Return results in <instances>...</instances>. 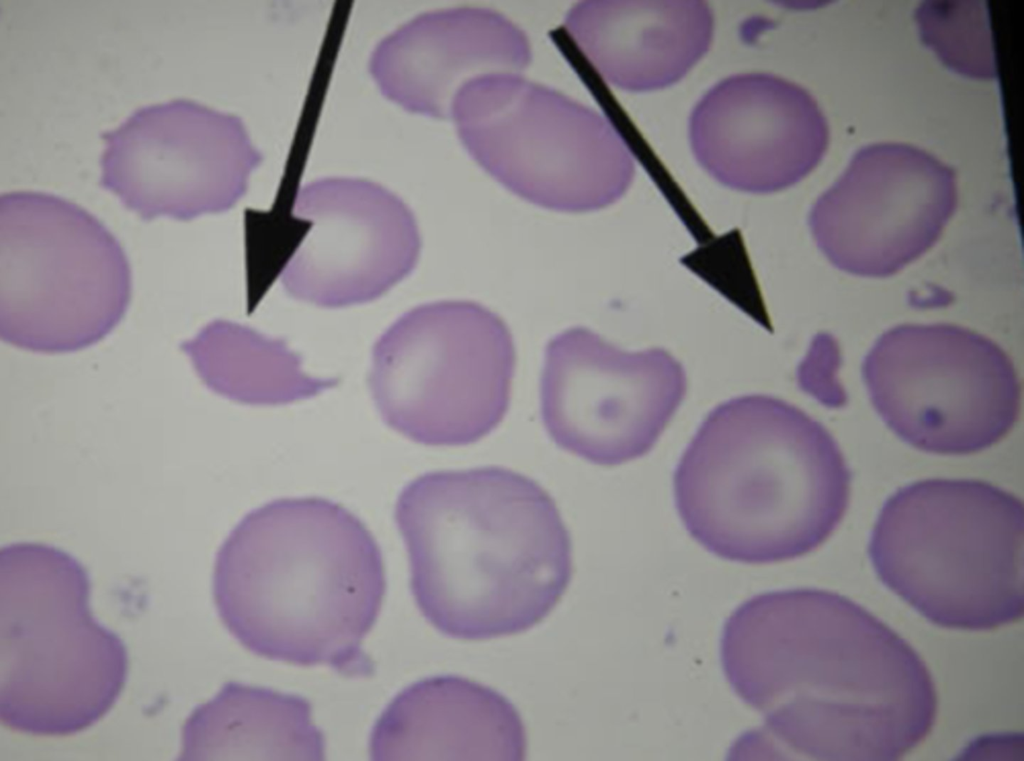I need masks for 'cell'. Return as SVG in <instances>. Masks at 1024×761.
<instances>
[{"instance_id": "obj_6", "label": "cell", "mask_w": 1024, "mask_h": 761, "mask_svg": "<svg viewBox=\"0 0 1024 761\" xmlns=\"http://www.w3.org/2000/svg\"><path fill=\"white\" fill-rule=\"evenodd\" d=\"M81 564L54 547L0 552V719L36 735H68L101 719L126 681L127 652L93 617Z\"/></svg>"}, {"instance_id": "obj_20", "label": "cell", "mask_w": 1024, "mask_h": 761, "mask_svg": "<svg viewBox=\"0 0 1024 761\" xmlns=\"http://www.w3.org/2000/svg\"><path fill=\"white\" fill-rule=\"evenodd\" d=\"M182 349L210 390L242 404H289L317 396L339 382L308 375L300 356L283 340L231 321L209 323Z\"/></svg>"}, {"instance_id": "obj_10", "label": "cell", "mask_w": 1024, "mask_h": 761, "mask_svg": "<svg viewBox=\"0 0 1024 761\" xmlns=\"http://www.w3.org/2000/svg\"><path fill=\"white\" fill-rule=\"evenodd\" d=\"M871 402L903 441L930 453L963 455L999 442L1020 413L1021 389L993 341L949 324L901 325L868 352Z\"/></svg>"}, {"instance_id": "obj_4", "label": "cell", "mask_w": 1024, "mask_h": 761, "mask_svg": "<svg viewBox=\"0 0 1024 761\" xmlns=\"http://www.w3.org/2000/svg\"><path fill=\"white\" fill-rule=\"evenodd\" d=\"M675 506L712 554L769 564L810 553L842 520L850 473L828 430L797 406L750 394L713 408L673 476Z\"/></svg>"}, {"instance_id": "obj_3", "label": "cell", "mask_w": 1024, "mask_h": 761, "mask_svg": "<svg viewBox=\"0 0 1024 761\" xmlns=\"http://www.w3.org/2000/svg\"><path fill=\"white\" fill-rule=\"evenodd\" d=\"M386 590L380 548L341 504L286 497L248 512L221 545L213 594L249 651L299 666L367 676L362 642Z\"/></svg>"}, {"instance_id": "obj_1", "label": "cell", "mask_w": 1024, "mask_h": 761, "mask_svg": "<svg viewBox=\"0 0 1024 761\" xmlns=\"http://www.w3.org/2000/svg\"><path fill=\"white\" fill-rule=\"evenodd\" d=\"M735 693L765 718L745 741L813 760H894L936 717L924 662L895 631L834 592L755 596L726 621L720 643Z\"/></svg>"}, {"instance_id": "obj_13", "label": "cell", "mask_w": 1024, "mask_h": 761, "mask_svg": "<svg viewBox=\"0 0 1024 761\" xmlns=\"http://www.w3.org/2000/svg\"><path fill=\"white\" fill-rule=\"evenodd\" d=\"M956 206L952 168L917 147L878 143L854 154L813 205L809 226L834 266L885 277L928 251Z\"/></svg>"}, {"instance_id": "obj_11", "label": "cell", "mask_w": 1024, "mask_h": 761, "mask_svg": "<svg viewBox=\"0 0 1024 761\" xmlns=\"http://www.w3.org/2000/svg\"><path fill=\"white\" fill-rule=\"evenodd\" d=\"M686 390L684 368L669 352L626 351L577 326L546 345L541 418L558 447L615 466L653 448Z\"/></svg>"}, {"instance_id": "obj_14", "label": "cell", "mask_w": 1024, "mask_h": 761, "mask_svg": "<svg viewBox=\"0 0 1024 761\" xmlns=\"http://www.w3.org/2000/svg\"><path fill=\"white\" fill-rule=\"evenodd\" d=\"M292 214L311 224L280 272L296 299L327 308L370 302L417 265L416 219L377 183L347 177L310 182L297 191Z\"/></svg>"}, {"instance_id": "obj_19", "label": "cell", "mask_w": 1024, "mask_h": 761, "mask_svg": "<svg viewBox=\"0 0 1024 761\" xmlns=\"http://www.w3.org/2000/svg\"><path fill=\"white\" fill-rule=\"evenodd\" d=\"M185 760H321L322 733L295 695L228 683L183 728Z\"/></svg>"}, {"instance_id": "obj_17", "label": "cell", "mask_w": 1024, "mask_h": 761, "mask_svg": "<svg viewBox=\"0 0 1024 761\" xmlns=\"http://www.w3.org/2000/svg\"><path fill=\"white\" fill-rule=\"evenodd\" d=\"M563 27L605 81L643 92L692 69L709 49L714 17L700 0H589L570 9Z\"/></svg>"}, {"instance_id": "obj_5", "label": "cell", "mask_w": 1024, "mask_h": 761, "mask_svg": "<svg viewBox=\"0 0 1024 761\" xmlns=\"http://www.w3.org/2000/svg\"><path fill=\"white\" fill-rule=\"evenodd\" d=\"M881 581L931 622L987 630L1024 611V508L974 479H926L883 505L868 546Z\"/></svg>"}, {"instance_id": "obj_7", "label": "cell", "mask_w": 1024, "mask_h": 761, "mask_svg": "<svg viewBox=\"0 0 1024 761\" xmlns=\"http://www.w3.org/2000/svg\"><path fill=\"white\" fill-rule=\"evenodd\" d=\"M131 273L112 233L61 197L0 198V336L37 353H68L106 337L129 304Z\"/></svg>"}, {"instance_id": "obj_2", "label": "cell", "mask_w": 1024, "mask_h": 761, "mask_svg": "<svg viewBox=\"0 0 1024 761\" xmlns=\"http://www.w3.org/2000/svg\"><path fill=\"white\" fill-rule=\"evenodd\" d=\"M394 518L423 616L469 640L525 631L572 576L569 531L552 496L502 466L424 473L401 490Z\"/></svg>"}, {"instance_id": "obj_16", "label": "cell", "mask_w": 1024, "mask_h": 761, "mask_svg": "<svg viewBox=\"0 0 1024 761\" xmlns=\"http://www.w3.org/2000/svg\"><path fill=\"white\" fill-rule=\"evenodd\" d=\"M530 60L527 37L510 20L460 7L421 14L382 39L369 72L381 94L405 110L445 118L468 82L518 74Z\"/></svg>"}, {"instance_id": "obj_12", "label": "cell", "mask_w": 1024, "mask_h": 761, "mask_svg": "<svg viewBox=\"0 0 1024 761\" xmlns=\"http://www.w3.org/2000/svg\"><path fill=\"white\" fill-rule=\"evenodd\" d=\"M102 138L100 185L145 220L229 210L262 161L239 117L185 99L142 107Z\"/></svg>"}, {"instance_id": "obj_9", "label": "cell", "mask_w": 1024, "mask_h": 761, "mask_svg": "<svg viewBox=\"0 0 1024 761\" xmlns=\"http://www.w3.org/2000/svg\"><path fill=\"white\" fill-rule=\"evenodd\" d=\"M516 351L504 320L469 300L419 305L372 350L368 385L383 422L427 446L490 434L510 404Z\"/></svg>"}, {"instance_id": "obj_8", "label": "cell", "mask_w": 1024, "mask_h": 761, "mask_svg": "<svg viewBox=\"0 0 1024 761\" xmlns=\"http://www.w3.org/2000/svg\"><path fill=\"white\" fill-rule=\"evenodd\" d=\"M458 135L495 180L537 206L567 213L605 208L627 191L634 157L597 111L518 74L468 82L451 111Z\"/></svg>"}, {"instance_id": "obj_15", "label": "cell", "mask_w": 1024, "mask_h": 761, "mask_svg": "<svg viewBox=\"0 0 1024 761\" xmlns=\"http://www.w3.org/2000/svg\"><path fill=\"white\" fill-rule=\"evenodd\" d=\"M689 139L698 163L719 183L763 194L796 184L817 166L828 126L802 87L747 73L722 80L700 99Z\"/></svg>"}, {"instance_id": "obj_18", "label": "cell", "mask_w": 1024, "mask_h": 761, "mask_svg": "<svg viewBox=\"0 0 1024 761\" xmlns=\"http://www.w3.org/2000/svg\"><path fill=\"white\" fill-rule=\"evenodd\" d=\"M525 749L515 708L490 688L455 676L406 688L383 711L370 739L375 760H519Z\"/></svg>"}]
</instances>
